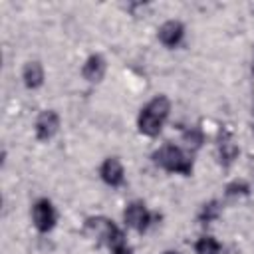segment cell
Here are the masks:
<instances>
[{
    "label": "cell",
    "mask_w": 254,
    "mask_h": 254,
    "mask_svg": "<svg viewBox=\"0 0 254 254\" xmlns=\"http://www.w3.org/2000/svg\"><path fill=\"white\" fill-rule=\"evenodd\" d=\"M153 161L163 167L165 171H171V173H181V175H190L192 171V161L177 147V145H163L159 151H155L153 155Z\"/></svg>",
    "instance_id": "7a4b0ae2"
},
{
    "label": "cell",
    "mask_w": 254,
    "mask_h": 254,
    "mask_svg": "<svg viewBox=\"0 0 254 254\" xmlns=\"http://www.w3.org/2000/svg\"><path fill=\"white\" fill-rule=\"evenodd\" d=\"M183 34H185V28H183V24L177 22V20H169V22H165V24L159 28V40H161L165 46H169V48L177 46V44L183 40Z\"/></svg>",
    "instance_id": "ba28073f"
},
{
    "label": "cell",
    "mask_w": 254,
    "mask_h": 254,
    "mask_svg": "<svg viewBox=\"0 0 254 254\" xmlns=\"http://www.w3.org/2000/svg\"><path fill=\"white\" fill-rule=\"evenodd\" d=\"M183 137H185V141H187V145L189 147H192V149H198L200 145H202V131L198 129V127H190V129H187L185 133H183Z\"/></svg>",
    "instance_id": "5bb4252c"
},
{
    "label": "cell",
    "mask_w": 254,
    "mask_h": 254,
    "mask_svg": "<svg viewBox=\"0 0 254 254\" xmlns=\"http://www.w3.org/2000/svg\"><path fill=\"white\" fill-rule=\"evenodd\" d=\"M171 111V103L165 95H157L155 99H151L139 113V119H137V125H139V131L147 137H155L161 133L163 129V123L167 119Z\"/></svg>",
    "instance_id": "6da1fadb"
},
{
    "label": "cell",
    "mask_w": 254,
    "mask_h": 254,
    "mask_svg": "<svg viewBox=\"0 0 254 254\" xmlns=\"http://www.w3.org/2000/svg\"><path fill=\"white\" fill-rule=\"evenodd\" d=\"M22 77H24L26 87H30V89L40 87L44 83V67H42V64L40 62H28L24 65Z\"/></svg>",
    "instance_id": "30bf717a"
},
{
    "label": "cell",
    "mask_w": 254,
    "mask_h": 254,
    "mask_svg": "<svg viewBox=\"0 0 254 254\" xmlns=\"http://www.w3.org/2000/svg\"><path fill=\"white\" fill-rule=\"evenodd\" d=\"M163 254H177V252H171V250H169V252H163Z\"/></svg>",
    "instance_id": "e0dca14e"
},
{
    "label": "cell",
    "mask_w": 254,
    "mask_h": 254,
    "mask_svg": "<svg viewBox=\"0 0 254 254\" xmlns=\"http://www.w3.org/2000/svg\"><path fill=\"white\" fill-rule=\"evenodd\" d=\"M218 216H220V204H218L216 200L206 202V204L200 208V212H198V220H200L202 224H208V222L216 220Z\"/></svg>",
    "instance_id": "4fadbf2b"
},
{
    "label": "cell",
    "mask_w": 254,
    "mask_h": 254,
    "mask_svg": "<svg viewBox=\"0 0 254 254\" xmlns=\"http://www.w3.org/2000/svg\"><path fill=\"white\" fill-rule=\"evenodd\" d=\"M248 190H250V187L244 183V181H234V183H230L228 187H226V194L228 196H236V194H248Z\"/></svg>",
    "instance_id": "9a60e30c"
},
{
    "label": "cell",
    "mask_w": 254,
    "mask_h": 254,
    "mask_svg": "<svg viewBox=\"0 0 254 254\" xmlns=\"http://www.w3.org/2000/svg\"><path fill=\"white\" fill-rule=\"evenodd\" d=\"M252 69H254V65H252Z\"/></svg>",
    "instance_id": "ac0fdd59"
},
{
    "label": "cell",
    "mask_w": 254,
    "mask_h": 254,
    "mask_svg": "<svg viewBox=\"0 0 254 254\" xmlns=\"http://www.w3.org/2000/svg\"><path fill=\"white\" fill-rule=\"evenodd\" d=\"M236 157H238V147H236V145L232 143V139L226 135L224 139L218 141V161H220L224 167H228Z\"/></svg>",
    "instance_id": "8fae6325"
},
{
    "label": "cell",
    "mask_w": 254,
    "mask_h": 254,
    "mask_svg": "<svg viewBox=\"0 0 254 254\" xmlns=\"http://www.w3.org/2000/svg\"><path fill=\"white\" fill-rule=\"evenodd\" d=\"M85 228L91 230L101 242H105L107 246H123V232L109 220V218H103V216H93V218H87L85 220Z\"/></svg>",
    "instance_id": "3957f363"
},
{
    "label": "cell",
    "mask_w": 254,
    "mask_h": 254,
    "mask_svg": "<svg viewBox=\"0 0 254 254\" xmlns=\"http://www.w3.org/2000/svg\"><path fill=\"white\" fill-rule=\"evenodd\" d=\"M58 127H60V117H58V113L52 111V109L42 111V113L38 115V119H36V135H38L40 141L52 139V137L56 135Z\"/></svg>",
    "instance_id": "8992f818"
},
{
    "label": "cell",
    "mask_w": 254,
    "mask_h": 254,
    "mask_svg": "<svg viewBox=\"0 0 254 254\" xmlns=\"http://www.w3.org/2000/svg\"><path fill=\"white\" fill-rule=\"evenodd\" d=\"M83 77L87 81H101L105 75V60L101 56H89L87 62L83 64Z\"/></svg>",
    "instance_id": "9c48e42d"
},
{
    "label": "cell",
    "mask_w": 254,
    "mask_h": 254,
    "mask_svg": "<svg viewBox=\"0 0 254 254\" xmlns=\"http://www.w3.org/2000/svg\"><path fill=\"white\" fill-rule=\"evenodd\" d=\"M123 165L119 163V159H115V157H109V159H105L103 161V165H101V179L107 183V185H111V187H119L121 183H123Z\"/></svg>",
    "instance_id": "52a82bcc"
},
{
    "label": "cell",
    "mask_w": 254,
    "mask_h": 254,
    "mask_svg": "<svg viewBox=\"0 0 254 254\" xmlns=\"http://www.w3.org/2000/svg\"><path fill=\"white\" fill-rule=\"evenodd\" d=\"M123 218H125V224L135 228L137 232H145L147 226L151 224V214L147 212L145 204L143 202H129L125 212H123Z\"/></svg>",
    "instance_id": "5b68a950"
},
{
    "label": "cell",
    "mask_w": 254,
    "mask_h": 254,
    "mask_svg": "<svg viewBox=\"0 0 254 254\" xmlns=\"http://www.w3.org/2000/svg\"><path fill=\"white\" fill-rule=\"evenodd\" d=\"M194 252L196 254H220V244L212 236H202V238L196 240Z\"/></svg>",
    "instance_id": "7c38bea8"
},
{
    "label": "cell",
    "mask_w": 254,
    "mask_h": 254,
    "mask_svg": "<svg viewBox=\"0 0 254 254\" xmlns=\"http://www.w3.org/2000/svg\"><path fill=\"white\" fill-rule=\"evenodd\" d=\"M113 254H133V252H131L127 246H117V248L113 250Z\"/></svg>",
    "instance_id": "2e32d148"
},
{
    "label": "cell",
    "mask_w": 254,
    "mask_h": 254,
    "mask_svg": "<svg viewBox=\"0 0 254 254\" xmlns=\"http://www.w3.org/2000/svg\"><path fill=\"white\" fill-rule=\"evenodd\" d=\"M32 216H34V224H36V228L40 232H48L56 224V210H54V206H52V202L48 198H40L34 204Z\"/></svg>",
    "instance_id": "277c9868"
}]
</instances>
